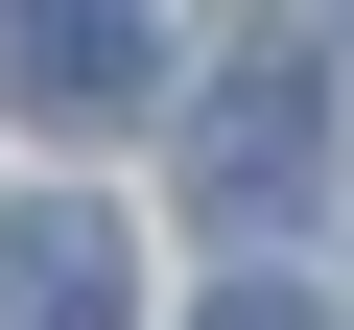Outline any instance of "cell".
Masks as SVG:
<instances>
[{
  "instance_id": "3",
  "label": "cell",
  "mask_w": 354,
  "mask_h": 330,
  "mask_svg": "<svg viewBox=\"0 0 354 330\" xmlns=\"http://www.w3.org/2000/svg\"><path fill=\"white\" fill-rule=\"evenodd\" d=\"M0 330H118V213H95V189L0 213Z\"/></svg>"
},
{
  "instance_id": "1",
  "label": "cell",
  "mask_w": 354,
  "mask_h": 330,
  "mask_svg": "<svg viewBox=\"0 0 354 330\" xmlns=\"http://www.w3.org/2000/svg\"><path fill=\"white\" fill-rule=\"evenodd\" d=\"M307 165H330V95H307V48H236V71L189 95V189H213V236H283V213H330Z\"/></svg>"
},
{
  "instance_id": "4",
  "label": "cell",
  "mask_w": 354,
  "mask_h": 330,
  "mask_svg": "<svg viewBox=\"0 0 354 330\" xmlns=\"http://www.w3.org/2000/svg\"><path fill=\"white\" fill-rule=\"evenodd\" d=\"M213 330H330V307H307V283H213Z\"/></svg>"
},
{
  "instance_id": "2",
  "label": "cell",
  "mask_w": 354,
  "mask_h": 330,
  "mask_svg": "<svg viewBox=\"0 0 354 330\" xmlns=\"http://www.w3.org/2000/svg\"><path fill=\"white\" fill-rule=\"evenodd\" d=\"M0 71H24V118H142V0H24V24H0Z\"/></svg>"
}]
</instances>
